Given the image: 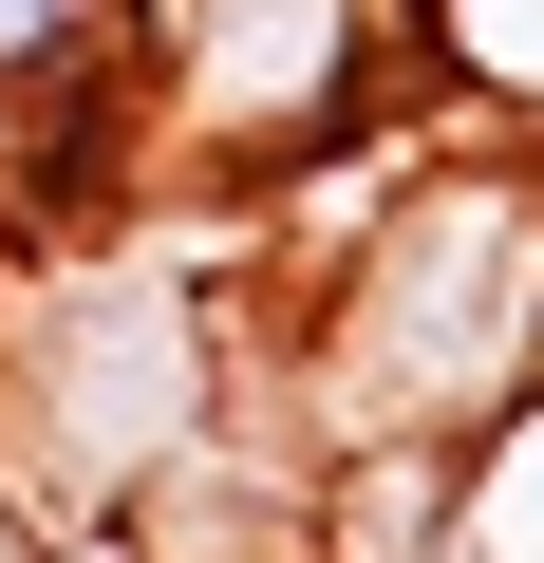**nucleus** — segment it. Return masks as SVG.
<instances>
[{
    "label": "nucleus",
    "mask_w": 544,
    "mask_h": 563,
    "mask_svg": "<svg viewBox=\"0 0 544 563\" xmlns=\"http://www.w3.org/2000/svg\"><path fill=\"white\" fill-rule=\"evenodd\" d=\"M432 544H451V563H544V376L432 470Z\"/></svg>",
    "instance_id": "4"
},
{
    "label": "nucleus",
    "mask_w": 544,
    "mask_h": 563,
    "mask_svg": "<svg viewBox=\"0 0 544 563\" xmlns=\"http://www.w3.org/2000/svg\"><path fill=\"white\" fill-rule=\"evenodd\" d=\"M113 38H132V0H0V151L57 113H113Z\"/></svg>",
    "instance_id": "5"
},
{
    "label": "nucleus",
    "mask_w": 544,
    "mask_h": 563,
    "mask_svg": "<svg viewBox=\"0 0 544 563\" xmlns=\"http://www.w3.org/2000/svg\"><path fill=\"white\" fill-rule=\"evenodd\" d=\"M395 76H413L395 0H132L113 132L169 207H263L320 188L357 132H395Z\"/></svg>",
    "instance_id": "3"
},
{
    "label": "nucleus",
    "mask_w": 544,
    "mask_h": 563,
    "mask_svg": "<svg viewBox=\"0 0 544 563\" xmlns=\"http://www.w3.org/2000/svg\"><path fill=\"white\" fill-rule=\"evenodd\" d=\"M395 20H413V57H432L451 113L544 132V0H395Z\"/></svg>",
    "instance_id": "6"
},
{
    "label": "nucleus",
    "mask_w": 544,
    "mask_h": 563,
    "mask_svg": "<svg viewBox=\"0 0 544 563\" xmlns=\"http://www.w3.org/2000/svg\"><path fill=\"white\" fill-rule=\"evenodd\" d=\"M244 432H282V376L263 244H225V207H132L0 301V470L57 526L151 544V507H188Z\"/></svg>",
    "instance_id": "2"
},
{
    "label": "nucleus",
    "mask_w": 544,
    "mask_h": 563,
    "mask_svg": "<svg viewBox=\"0 0 544 563\" xmlns=\"http://www.w3.org/2000/svg\"><path fill=\"white\" fill-rule=\"evenodd\" d=\"M57 544H76V526H57V507H38L20 470H0V563H57Z\"/></svg>",
    "instance_id": "7"
},
{
    "label": "nucleus",
    "mask_w": 544,
    "mask_h": 563,
    "mask_svg": "<svg viewBox=\"0 0 544 563\" xmlns=\"http://www.w3.org/2000/svg\"><path fill=\"white\" fill-rule=\"evenodd\" d=\"M263 376L301 470H451L544 376V132H357L320 225L263 263Z\"/></svg>",
    "instance_id": "1"
}]
</instances>
